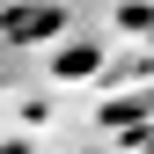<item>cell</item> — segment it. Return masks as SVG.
Masks as SVG:
<instances>
[{"instance_id": "cell-1", "label": "cell", "mask_w": 154, "mask_h": 154, "mask_svg": "<svg viewBox=\"0 0 154 154\" xmlns=\"http://www.w3.org/2000/svg\"><path fill=\"white\" fill-rule=\"evenodd\" d=\"M59 29H66L59 0H8V8H0V37H8V44H51Z\"/></svg>"}, {"instance_id": "cell-2", "label": "cell", "mask_w": 154, "mask_h": 154, "mask_svg": "<svg viewBox=\"0 0 154 154\" xmlns=\"http://www.w3.org/2000/svg\"><path fill=\"white\" fill-rule=\"evenodd\" d=\"M0 154H29V140H0Z\"/></svg>"}]
</instances>
